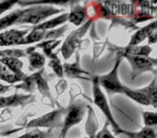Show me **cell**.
I'll use <instances>...</instances> for the list:
<instances>
[{"instance_id":"1","label":"cell","mask_w":157,"mask_h":138,"mask_svg":"<svg viewBox=\"0 0 157 138\" xmlns=\"http://www.w3.org/2000/svg\"><path fill=\"white\" fill-rule=\"evenodd\" d=\"M20 6H33L23 9V14L21 15L20 20L17 21L16 25H39L45 22V20L50 16L55 14H61L65 12L63 9H57L54 6L43 5V3H26L17 2Z\"/></svg>"},{"instance_id":"2","label":"cell","mask_w":157,"mask_h":138,"mask_svg":"<svg viewBox=\"0 0 157 138\" xmlns=\"http://www.w3.org/2000/svg\"><path fill=\"white\" fill-rule=\"evenodd\" d=\"M86 105L81 99H72L70 104L66 108L65 116L63 119V125H61V133L58 138H66L68 132L75 125L80 124L83 120L86 112Z\"/></svg>"},{"instance_id":"3","label":"cell","mask_w":157,"mask_h":138,"mask_svg":"<svg viewBox=\"0 0 157 138\" xmlns=\"http://www.w3.org/2000/svg\"><path fill=\"white\" fill-rule=\"evenodd\" d=\"M90 80H92V83H93V101H94V104L100 109V111L102 112L103 116H105L107 122L112 126L114 133H115L116 135L123 134L124 129L121 128L120 125L117 124V122H116L115 119H114L113 114H112L110 106H109V104H108L107 97H105L102 89L99 85L98 77L95 76V77H93Z\"/></svg>"},{"instance_id":"4","label":"cell","mask_w":157,"mask_h":138,"mask_svg":"<svg viewBox=\"0 0 157 138\" xmlns=\"http://www.w3.org/2000/svg\"><path fill=\"white\" fill-rule=\"evenodd\" d=\"M121 61H122V57L117 56L111 71L108 73L107 75H102L98 77V82L100 88L105 90V92L109 95L124 94V91L126 89V85H124L118 78V67L121 65Z\"/></svg>"},{"instance_id":"5","label":"cell","mask_w":157,"mask_h":138,"mask_svg":"<svg viewBox=\"0 0 157 138\" xmlns=\"http://www.w3.org/2000/svg\"><path fill=\"white\" fill-rule=\"evenodd\" d=\"M65 111L66 108L59 107L57 109H54L53 111L48 112V113L39 116V118L33 119L24 127L25 128H41L42 127V128L48 129H53L55 127H61Z\"/></svg>"},{"instance_id":"6","label":"cell","mask_w":157,"mask_h":138,"mask_svg":"<svg viewBox=\"0 0 157 138\" xmlns=\"http://www.w3.org/2000/svg\"><path fill=\"white\" fill-rule=\"evenodd\" d=\"M117 56L126 58L129 61L131 66V79H136L138 76L147 71L156 75L155 68L157 65V61L155 58H151L150 56H135L128 54H117Z\"/></svg>"},{"instance_id":"7","label":"cell","mask_w":157,"mask_h":138,"mask_svg":"<svg viewBox=\"0 0 157 138\" xmlns=\"http://www.w3.org/2000/svg\"><path fill=\"white\" fill-rule=\"evenodd\" d=\"M94 21L93 20H88L83 26H81L80 28H78L76 30H73L70 35L67 36L66 40L63 41V46L60 49V53L63 54V58L67 61L69 57H71V55L75 52L76 48L78 46L80 43V40L86 34V31L88 30L90 26L93 24Z\"/></svg>"},{"instance_id":"8","label":"cell","mask_w":157,"mask_h":138,"mask_svg":"<svg viewBox=\"0 0 157 138\" xmlns=\"http://www.w3.org/2000/svg\"><path fill=\"white\" fill-rule=\"evenodd\" d=\"M36 101V96L33 94H18L15 93L9 96H0V109H9L14 107H25L28 104Z\"/></svg>"},{"instance_id":"9","label":"cell","mask_w":157,"mask_h":138,"mask_svg":"<svg viewBox=\"0 0 157 138\" xmlns=\"http://www.w3.org/2000/svg\"><path fill=\"white\" fill-rule=\"evenodd\" d=\"M31 28L20 30V29H9L0 33V46L22 45L24 38L28 35Z\"/></svg>"},{"instance_id":"10","label":"cell","mask_w":157,"mask_h":138,"mask_svg":"<svg viewBox=\"0 0 157 138\" xmlns=\"http://www.w3.org/2000/svg\"><path fill=\"white\" fill-rule=\"evenodd\" d=\"M63 76L67 78H71V79H90V75L87 71L83 70L80 65V54L78 52L75 53V61L72 64L66 63L63 66Z\"/></svg>"},{"instance_id":"11","label":"cell","mask_w":157,"mask_h":138,"mask_svg":"<svg viewBox=\"0 0 157 138\" xmlns=\"http://www.w3.org/2000/svg\"><path fill=\"white\" fill-rule=\"evenodd\" d=\"M44 69H40V70L36 71L35 73H33V81H35V88L36 90H38L40 93H41L42 97L43 98H48V101H51V105L54 107L53 103H54V98H53L52 94H51V90L50 86L48 84V81L44 78Z\"/></svg>"},{"instance_id":"12","label":"cell","mask_w":157,"mask_h":138,"mask_svg":"<svg viewBox=\"0 0 157 138\" xmlns=\"http://www.w3.org/2000/svg\"><path fill=\"white\" fill-rule=\"evenodd\" d=\"M156 28H157V23H156V20H154L151 24L138 29L132 35L128 45H140V43H142L144 40L147 39L148 36H150L153 31L156 30Z\"/></svg>"},{"instance_id":"13","label":"cell","mask_w":157,"mask_h":138,"mask_svg":"<svg viewBox=\"0 0 157 138\" xmlns=\"http://www.w3.org/2000/svg\"><path fill=\"white\" fill-rule=\"evenodd\" d=\"M88 12L86 6L75 5V7L71 8V11L68 13V21L74 26H80L87 20Z\"/></svg>"},{"instance_id":"14","label":"cell","mask_w":157,"mask_h":138,"mask_svg":"<svg viewBox=\"0 0 157 138\" xmlns=\"http://www.w3.org/2000/svg\"><path fill=\"white\" fill-rule=\"evenodd\" d=\"M28 57V68L30 71H38L40 69H43L45 65V56L43 54L36 51L25 50Z\"/></svg>"},{"instance_id":"15","label":"cell","mask_w":157,"mask_h":138,"mask_svg":"<svg viewBox=\"0 0 157 138\" xmlns=\"http://www.w3.org/2000/svg\"><path fill=\"white\" fill-rule=\"evenodd\" d=\"M0 64H2L14 76H18V77H25L26 73H23V61L18 58H9V57H5V58H0Z\"/></svg>"},{"instance_id":"16","label":"cell","mask_w":157,"mask_h":138,"mask_svg":"<svg viewBox=\"0 0 157 138\" xmlns=\"http://www.w3.org/2000/svg\"><path fill=\"white\" fill-rule=\"evenodd\" d=\"M68 21V13L63 12V13L59 14L56 18H53L51 20H48L45 22L41 23V24L37 25V26H33V28L37 29H41V30L48 31V30H52V29L57 28L60 25H65V23Z\"/></svg>"},{"instance_id":"17","label":"cell","mask_w":157,"mask_h":138,"mask_svg":"<svg viewBox=\"0 0 157 138\" xmlns=\"http://www.w3.org/2000/svg\"><path fill=\"white\" fill-rule=\"evenodd\" d=\"M152 48L148 45H128L124 49H118L117 54H128L135 56H150Z\"/></svg>"},{"instance_id":"18","label":"cell","mask_w":157,"mask_h":138,"mask_svg":"<svg viewBox=\"0 0 157 138\" xmlns=\"http://www.w3.org/2000/svg\"><path fill=\"white\" fill-rule=\"evenodd\" d=\"M86 109L88 110V116L87 120H86L85 124V132L88 135V138H95L97 134V129H98V120H97V116L95 114L94 110L90 106H87Z\"/></svg>"},{"instance_id":"19","label":"cell","mask_w":157,"mask_h":138,"mask_svg":"<svg viewBox=\"0 0 157 138\" xmlns=\"http://www.w3.org/2000/svg\"><path fill=\"white\" fill-rule=\"evenodd\" d=\"M23 14V9H17L12 11L11 13L7 14L2 18H0V31L6 30L10 26L16 25L17 21L20 20L21 15Z\"/></svg>"},{"instance_id":"20","label":"cell","mask_w":157,"mask_h":138,"mask_svg":"<svg viewBox=\"0 0 157 138\" xmlns=\"http://www.w3.org/2000/svg\"><path fill=\"white\" fill-rule=\"evenodd\" d=\"M61 43L60 40H44V41H41L40 43L36 44V45L33 46V50H37V49H41L42 52H43V55L46 57H50L51 55L53 54V51H54L55 48H57V46L59 45V44Z\"/></svg>"},{"instance_id":"21","label":"cell","mask_w":157,"mask_h":138,"mask_svg":"<svg viewBox=\"0 0 157 138\" xmlns=\"http://www.w3.org/2000/svg\"><path fill=\"white\" fill-rule=\"evenodd\" d=\"M124 95H126L127 97H129V98L135 101L136 103H138V104H141V105H144V106L151 105L150 99H148L140 90H132V89H129L128 86H126V89H125V91H124Z\"/></svg>"},{"instance_id":"22","label":"cell","mask_w":157,"mask_h":138,"mask_svg":"<svg viewBox=\"0 0 157 138\" xmlns=\"http://www.w3.org/2000/svg\"><path fill=\"white\" fill-rule=\"evenodd\" d=\"M26 77H27V75L25 76V77L14 76L13 73H11L2 64H0V80H2V81L9 83V85H12V84H15V83H21Z\"/></svg>"},{"instance_id":"23","label":"cell","mask_w":157,"mask_h":138,"mask_svg":"<svg viewBox=\"0 0 157 138\" xmlns=\"http://www.w3.org/2000/svg\"><path fill=\"white\" fill-rule=\"evenodd\" d=\"M123 134L127 135L129 138H156V128L155 127H143L140 132L124 131Z\"/></svg>"},{"instance_id":"24","label":"cell","mask_w":157,"mask_h":138,"mask_svg":"<svg viewBox=\"0 0 157 138\" xmlns=\"http://www.w3.org/2000/svg\"><path fill=\"white\" fill-rule=\"evenodd\" d=\"M44 37H45V31L31 27L28 35L23 40L22 44H30V43H35V42L44 41Z\"/></svg>"},{"instance_id":"25","label":"cell","mask_w":157,"mask_h":138,"mask_svg":"<svg viewBox=\"0 0 157 138\" xmlns=\"http://www.w3.org/2000/svg\"><path fill=\"white\" fill-rule=\"evenodd\" d=\"M58 53H53L48 58H50V61H48V66L52 68V70L54 71V73L59 78V79H63V64H61L60 59L57 56Z\"/></svg>"},{"instance_id":"26","label":"cell","mask_w":157,"mask_h":138,"mask_svg":"<svg viewBox=\"0 0 157 138\" xmlns=\"http://www.w3.org/2000/svg\"><path fill=\"white\" fill-rule=\"evenodd\" d=\"M140 91L150 99L151 105L154 108H156L157 107V105H156V79L154 78L153 81L151 82L147 86H145V88H143V89H140Z\"/></svg>"},{"instance_id":"27","label":"cell","mask_w":157,"mask_h":138,"mask_svg":"<svg viewBox=\"0 0 157 138\" xmlns=\"http://www.w3.org/2000/svg\"><path fill=\"white\" fill-rule=\"evenodd\" d=\"M5 57H9V58H23V57H27V54L25 50L22 49H6V50H0V58H5Z\"/></svg>"},{"instance_id":"28","label":"cell","mask_w":157,"mask_h":138,"mask_svg":"<svg viewBox=\"0 0 157 138\" xmlns=\"http://www.w3.org/2000/svg\"><path fill=\"white\" fill-rule=\"evenodd\" d=\"M52 131L53 129H48L46 132H44L39 128H33V131L27 132L24 135L18 136V137H15V138H51Z\"/></svg>"},{"instance_id":"29","label":"cell","mask_w":157,"mask_h":138,"mask_svg":"<svg viewBox=\"0 0 157 138\" xmlns=\"http://www.w3.org/2000/svg\"><path fill=\"white\" fill-rule=\"evenodd\" d=\"M68 29H69V26L63 25V26L60 27V28H55V29H52V30L45 31L44 40H58V38L63 37V35L68 30Z\"/></svg>"},{"instance_id":"30","label":"cell","mask_w":157,"mask_h":138,"mask_svg":"<svg viewBox=\"0 0 157 138\" xmlns=\"http://www.w3.org/2000/svg\"><path fill=\"white\" fill-rule=\"evenodd\" d=\"M145 127H156L157 125V116L155 112L151 111H143L142 113Z\"/></svg>"},{"instance_id":"31","label":"cell","mask_w":157,"mask_h":138,"mask_svg":"<svg viewBox=\"0 0 157 138\" xmlns=\"http://www.w3.org/2000/svg\"><path fill=\"white\" fill-rule=\"evenodd\" d=\"M109 125H110L109 123L105 121V126H103V128L96 134L95 138H116V137H114L111 132L109 131Z\"/></svg>"},{"instance_id":"32","label":"cell","mask_w":157,"mask_h":138,"mask_svg":"<svg viewBox=\"0 0 157 138\" xmlns=\"http://www.w3.org/2000/svg\"><path fill=\"white\" fill-rule=\"evenodd\" d=\"M17 5V1H3L0 2V15L5 12H7L9 9H11L13 6Z\"/></svg>"},{"instance_id":"33","label":"cell","mask_w":157,"mask_h":138,"mask_svg":"<svg viewBox=\"0 0 157 138\" xmlns=\"http://www.w3.org/2000/svg\"><path fill=\"white\" fill-rule=\"evenodd\" d=\"M66 88H67V82H66V80L60 79V80H59L58 83H57V85H56V92H57V95L59 96V95H60L61 93L65 92Z\"/></svg>"},{"instance_id":"34","label":"cell","mask_w":157,"mask_h":138,"mask_svg":"<svg viewBox=\"0 0 157 138\" xmlns=\"http://www.w3.org/2000/svg\"><path fill=\"white\" fill-rule=\"evenodd\" d=\"M13 88H14L13 85H5V84L0 83V94H5V93L9 92Z\"/></svg>"},{"instance_id":"35","label":"cell","mask_w":157,"mask_h":138,"mask_svg":"<svg viewBox=\"0 0 157 138\" xmlns=\"http://www.w3.org/2000/svg\"><path fill=\"white\" fill-rule=\"evenodd\" d=\"M156 33H157V30H155V31H153L152 34H151L150 36H148V43L150 44H154V43H156V40H157V35H156Z\"/></svg>"},{"instance_id":"36","label":"cell","mask_w":157,"mask_h":138,"mask_svg":"<svg viewBox=\"0 0 157 138\" xmlns=\"http://www.w3.org/2000/svg\"><path fill=\"white\" fill-rule=\"evenodd\" d=\"M1 122H2V121H1V120H0V123H1Z\"/></svg>"},{"instance_id":"37","label":"cell","mask_w":157,"mask_h":138,"mask_svg":"<svg viewBox=\"0 0 157 138\" xmlns=\"http://www.w3.org/2000/svg\"><path fill=\"white\" fill-rule=\"evenodd\" d=\"M84 138H86V137H84Z\"/></svg>"}]
</instances>
